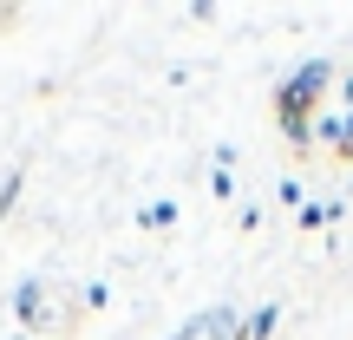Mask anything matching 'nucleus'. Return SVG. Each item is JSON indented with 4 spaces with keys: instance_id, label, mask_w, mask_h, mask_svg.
I'll list each match as a JSON object with an SVG mask.
<instances>
[{
    "instance_id": "5",
    "label": "nucleus",
    "mask_w": 353,
    "mask_h": 340,
    "mask_svg": "<svg viewBox=\"0 0 353 340\" xmlns=\"http://www.w3.org/2000/svg\"><path fill=\"white\" fill-rule=\"evenodd\" d=\"M138 223H144V229H176V203H170V197L144 203V210H138Z\"/></svg>"
},
{
    "instance_id": "2",
    "label": "nucleus",
    "mask_w": 353,
    "mask_h": 340,
    "mask_svg": "<svg viewBox=\"0 0 353 340\" xmlns=\"http://www.w3.org/2000/svg\"><path fill=\"white\" fill-rule=\"evenodd\" d=\"M314 144H334V157H353V131H347V112H314Z\"/></svg>"
},
{
    "instance_id": "9",
    "label": "nucleus",
    "mask_w": 353,
    "mask_h": 340,
    "mask_svg": "<svg viewBox=\"0 0 353 340\" xmlns=\"http://www.w3.org/2000/svg\"><path fill=\"white\" fill-rule=\"evenodd\" d=\"M341 112H353V72L341 79Z\"/></svg>"
},
{
    "instance_id": "4",
    "label": "nucleus",
    "mask_w": 353,
    "mask_h": 340,
    "mask_svg": "<svg viewBox=\"0 0 353 340\" xmlns=\"http://www.w3.org/2000/svg\"><path fill=\"white\" fill-rule=\"evenodd\" d=\"M275 328H281V308L268 301V308H255V314L242 321V340H275Z\"/></svg>"
},
{
    "instance_id": "1",
    "label": "nucleus",
    "mask_w": 353,
    "mask_h": 340,
    "mask_svg": "<svg viewBox=\"0 0 353 340\" xmlns=\"http://www.w3.org/2000/svg\"><path fill=\"white\" fill-rule=\"evenodd\" d=\"M334 86H341V79H334V59H307V66H294V79L275 86V118H281V138H288L294 151L314 144V112H327Z\"/></svg>"
},
{
    "instance_id": "7",
    "label": "nucleus",
    "mask_w": 353,
    "mask_h": 340,
    "mask_svg": "<svg viewBox=\"0 0 353 340\" xmlns=\"http://www.w3.org/2000/svg\"><path fill=\"white\" fill-rule=\"evenodd\" d=\"M210 197H216V203L236 197V170H216V177H210Z\"/></svg>"
},
{
    "instance_id": "6",
    "label": "nucleus",
    "mask_w": 353,
    "mask_h": 340,
    "mask_svg": "<svg viewBox=\"0 0 353 340\" xmlns=\"http://www.w3.org/2000/svg\"><path fill=\"white\" fill-rule=\"evenodd\" d=\"M341 223V203H301V229H327Z\"/></svg>"
},
{
    "instance_id": "3",
    "label": "nucleus",
    "mask_w": 353,
    "mask_h": 340,
    "mask_svg": "<svg viewBox=\"0 0 353 340\" xmlns=\"http://www.w3.org/2000/svg\"><path fill=\"white\" fill-rule=\"evenodd\" d=\"M13 314H20V328H39V321H46V288H39L33 275L13 288Z\"/></svg>"
},
{
    "instance_id": "8",
    "label": "nucleus",
    "mask_w": 353,
    "mask_h": 340,
    "mask_svg": "<svg viewBox=\"0 0 353 340\" xmlns=\"http://www.w3.org/2000/svg\"><path fill=\"white\" fill-rule=\"evenodd\" d=\"M13 197H20V170H7V177H0V216L13 210Z\"/></svg>"
},
{
    "instance_id": "10",
    "label": "nucleus",
    "mask_w": 353,
    "mask_h": 340,
    "mask_svg": "<svg viewBox=\"0 0 353 340\" xmlns=\"http://www.w3.org/2000/svg\"><path fill=\"white\" fill-rule=\"evenodd\" d=\"M210 340H223V334H210ZM236 340H242V334H236Z\"/></svg>"
}]
</instances>
